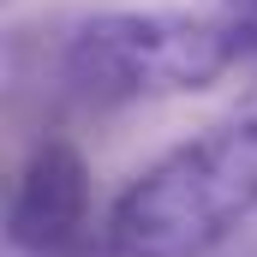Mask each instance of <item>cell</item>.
I'll return each mask as SVG.
<instances>
[{
    "label": "cell",
    "instance_id": "4",
    "mask_svg": "<svg viewBox=\"0 0 257 257\" xmlns=\"http://www.w3.org/2000/svg\"><path fill=\"white\" fill-rule=\"evenodd\" d=\"M227 30L239 36V54H257V0H215Z\"/></svg>",
    "mask_w": 257,
    "mask_h": 257
},
{
    "label": "cell",
    "instance_id": "1",
    "mask_svg": "<svg viewBox=\"0 0 257 257\" xmlns=\"http://www.w3.org/2000/svg\"><path fill=\"white\" fill-rule=\"evenodd\" d=\"M257 221V114H233L144 162L108 209L114 257H215Z\"/></svg>",
    "mask_w": 257,
    "mask_h": 257
},
{
    "label": "cell",
    "instance_id": "3",
    "mask_svg": "<svg viewBox=\"0 0 257 257\" xmlns=\"http://www.w3.org/2000/svg\"><path fill=\"white\" fill-rule=\"evenodd\" d=\"M90 209H96V186L84 150L72 138H42L18 168V186L6 203V239L30 257L72 251L90 233Z\"/></svg>",
    "mask_w": 257,
    "mask_h": 257
},
{
    "label": "cell",
    "instance_id": "2",
    "mask_svg": "<svg viewBox=\"0 0 257 257\" xmlns=\"http://www.w3.org/2000/svg\"><path fill=\"white\" fill-rule=\"evenodd\" d=\"M233 60L245 54L221 12H90L60 42V84L90 108H132L215 90Z\"/></svg>",
    "mask_w": 257,
    "mask_h": 257
}]
</instances>
